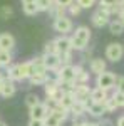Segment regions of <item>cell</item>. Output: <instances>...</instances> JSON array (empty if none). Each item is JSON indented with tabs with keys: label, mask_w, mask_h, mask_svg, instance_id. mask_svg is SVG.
Here are the masks:
<instances>
[{
	"label": "cell",
	"mask_w": 124,
	"mask_h": 126,
	"mask_svg": "<svg viewBox=\"0 0 124 126\" xmlns=\"http://www.w3.org/2000/svg\"><path fill=\"white\" fill-rule=\"evenodd\" d=\"M116 78H117V76H116L114 72L104 71V72H101V74L96 76V87L111 91V89H114V86H116Z\"/></svg>",
	"instance_id": "obj_2"
},
{
	"label": "cell",
	"mask_w": 124,
	"mask_h": 126,
	"mask_svg": "<svg viewBox=\"0 0 124 126\" xmlns=\"http://www.w3.org/2000/svg\"><path fill=\"white\" fill-rule=\"evenodd\" d=\"M12 66V52L10 50H0V67Z\"/></svg>",
	"instance_id": "obj_25"
},
{
	"label": "cell",
	"mask_w": 124,
	"mask_h": 126,
	"mask_svg": "<svg viewBox=\"0 0 124 126\" xmlns=\"http://www.w3.org/2000/svg\"><path fill=\"white\" fill-rule=\"evenodd\" d=\"M70 42H72V49H74V50H79V52L86 50L87 46H89V42H91V29H89L87 25H79V27L72 32Z\"/></svg>",
	"instance_id": "obj_1"
},
{
	"label": "cell",
	"mask_w": 124,
	"mask_h": 126,
	"mask_svg": "<svg viewBox=\"0 0 124 126\" xmlns=\"http://www.w3.org/2000/svg\"><path fill=\"white\" fill-rule=\"evenodd\" d=\"M87 114L92 116V118H102L106 114L104 104L94 103V101H89V103H87Z\"/></svg>",
	"instance_id": "obj_10"
},
{
	"label": "cell",
	"mask_w": 124,
	"mask_h": 126,
	"mask_svg": "<svg viewBox=\"0 0 124 126\" xmlns=\"http://www.w3.org/2000/svg\"><path fill=\"white\" fill-rule=\"evenodd\" d=\"M116 126H124V114L117 118V121H116Z\"/></svg>",
	"instance_id": "obj_42"
},
{
	"label": "cell",
	"mask_w": 124,
	"mask_h": 126,
	"mask_svg": "<svg viewBox=\"0 0 124 126\" xmlns=\"http://www.w3.org/2000/svg\"><path fill=\"white\" fill-rule=\"evenodd\" d=\"M91 87L87 84H76L74 86V97L76 101H81V103H89L91 101Z\"/></svg>",
	"instance_id": "obj_6"
},
{
	"label": "cell",
	"mask_w": 124,
	"mask_h": 126,
	"mask_svg": "<svg viewBox=\"0 0 124 126\" xmlns=\"http://www.w3.org/2000/svg\"><path fill=\"white\" fill-rule=\"evenodd\" d=\"M89 71L92 72V74H101V72H104L107 71L106 69V61L102 57H92L91 59V62H89Z\"/></svg>",
	"instance_id": "obj_11"
},
{
	"label": "cell",
	"mask_w": 124,
	"mask_h": 126,
	"mask_svg": "<svg viewBox=\"0 0 124 126\" xmlns=\"http://www.w3.org/2000/svg\"><path fill=\"white\" fill-rule=\"evenodd\" d=\"M91 22H92V25H94L96 29H102L106 25H109L111 17L106 15L102 10H96L94 14H92V17H91Z\"/></svg>",
	"instance_id": "obj_8"
},
{
	"label": "cell",
	"mask_w": 124,
	"mask_h": 126,
	"mask_svg": "<svg viewBox=\"0 0 124 126\" xmlns=\"http://www.w3.org/2000/svg\"><path fill=\"white\" fill-rule=\"evenodd\" d=\"M82 126H99V123L97 121H84Z\"/></svg>",
	"instance_id": "obj_41"
},
{
	"label": "cell",
	"mask_w": 124,
	"mask_h": 126,
	"mask_svg": "<svg viewBox=\"0 0 124 126\" xmlns=\"http://www.w3.org/2000/svg\"><path fill=\"white\" fill-rule=\"evenodd\" d=\"M22 2V5H25V3H35L37 0H20Z\"/></svg>",
	"instance_id": "obj_45"
},
{
	"label": "cell",
	"mask_w": 124,
	"mask_h": 126,
	"mask_svg": "<svg viewBox=\"0 0 124 126\" xmlns=\"http://www.w3.org/2000/svg\"><path fill=\"white\" fill-rule=\"evenodd\" d=\"M74 103H76V97H74V93H66V94H62L60 97V101H59V106H62L66 111H69L70 108L74 106Z\"/></svg>",
	"instance_id": "obj_18"
},
{
	"label": "cell",
	"mask_w": 124,
	"mask_h": 126,
	"mask_svg": "<svg viewBox=\"0 0 124 126\" xmlns=\"http://www.w3.org/2000/svg\"><path fill=\"white\" fill-rule=\"evenodd\" d=\"M59 82H76V66L74 64L59 67Z\"/></svg>",
	"instance_id": "obj_5"
},
{
	"label": "cell",
	"mask_w": 124,
	"mask_h": 126,
	"mask_svg": "<svg viewBox=\"0 0 124 126\" xmlns=\"http://www.w3.org/2000/svg\"><path fill=\"white\" fill-rule=\"evenodd\" d=\"M76 2L81 5V9L84 10V9H92V7L96 5V2H97V0H76Z\"/></svg>",
	"instance_id": "obj_35"
},
{
	"label": "cell",
	"mask_w": 124,
	"mask_h": 126,
	"mask_svg": "<svg viewBox=\"0 0 124 126\" xmlns=\"http://www.w3.org/2000/svg\"><path fill=\"white\" fill-rule=\"evenodd\" d=\"M0 126H7V125H5V123H3V121H0Z\"/></svg>",
	"instance_id": "obj_48"
},
{
	"label": "cell",
	"mask_w": 124,
	"mask_h": 126,
	"mask_svg": "<svg viewBox=\"0 0 124 126\" xmlns=\"http://www.w3.org/2000/svg\"><path fill=\"white\" fill-rule=\"evenodd\" d=\"M49 14H50V17L55 20V19H60V17H66L67 15V9L66 7H60V5H57V3H54L52 7H50V10H49Z\"/></svg>",
	"instance_id": "obj_21"
},
{
	"label": "cell",
	"mask_w": 124,
	"mask_h": 126,
	"mask_svg": "<svg viewBox=\"0 0 124 126\" xmlns=\"http://www.w3.org/2000/svg\"><path fill=\"white\" fill-rule=\"evenodd\" d=\"M44 123H45V126H62V121H60L59 118H55L54 114H50V113H49V116L44 119Z\"/></svg>",
	"instance_id": "obj_31"
},
{
	"label": "cell",
	"mask_w": 124,
	"mask_h": 126,
	"mask_svg": "<svg viewBox=\"0 0 124 126\" xmlns=\"http://www.w3.org/2000/svg\"><path fill=\"white\" fill-rule=\"evenodd\" d=\"M55 44H57V50L59 54H69L72 52V42H70V37L69 35H60L55 39Z\"/></svg>",
	"instance_id": "obj_9"
},
{
	"label": "cell",
	"mask_w": 124,
	"mask_h": 126,
	"mask_svg": "<svg viewBox=\"0 0 124 126\" xmlns=\"http://www.w3.org/2000/svg\"><path fill=\"white\" fill-rule=\"evenodd\" d=\"M40 103V99H39V96L37 94H34V93H30V94H27L25 96V104H27V108H34L35 104H39Z\"/></svg>",
	"instance_id": "obj_29"
},
{
	"label": "cell",
	"mask_w": 124,
	"mask_h": 126,
	"mask_svg": "<svg viewBox=\"0 0 124 126\" xmlns=\"http://www.w3.org/2000/svg\"><path fill=\"white\" fill-rule=\"evenodd\" d=\"M29 126H45V123H44V119H30Z\"/></svg>",
	"instance_id": "obj_39"
},
{
	"label": "cell",
	"mask_w": 124,
	"mask_h": 126,
	"mask_svg": "<svg viewBox=\"0 0 124 126\" xmlns=\"http://www.w3.org/2000/svg\"><path fill=\"white\" fill-rule=\"evenodd\" d=\"M12 14H14V10L10 9L9 5H5V7H2V9H0V19H9Z\"/></svg>",
	"instance_id": "obj_36"
},
{
	"label": "cell",
	"mask_w": 124,
	"mask_h": 126,
	"mask_svg": "<svg viewBox=\"0 0 124 126\" xmlns=\"http://www.w3.org/2000/svg\"><path fill=\"white\" fill-rule=\"evenodd\" d=\"M117 19L121 20V22H123V25H124V10H121V12L117 14Z\"/></svg>",
	"instance_id": "obj_44"
},
{
	"label": "cell",
	"mask_w": 124,
	"mask_h": 126,
	"mask_svg": "<svg viewBox=\"0 0 124 126\" xmlns=\"http://www.w3.org/2000/svg\"><path fill=\"white\" fill-rule=\"evenodd\" d=\"M22 9H24V14L25 15H35L39 12L35 3H25V5H22Z\"/></svg>",
	"instance_id": "obj_32"
},
{
	"label": "cell",
	"mask_w": 124,
	"mask_h": 126,
	"mask_svg": "<svg viewBox=\"0 0 124 126\" xmlns=\"http://www.w3.org/2000/svg\"><path fill=\"white\" fill-rule=\"evenodd\" d=\"M91 78V72H87L82 69V66H76V84H87Z\"/></svg>",
	"instance_id": "obj_17"
},
{
	"label": "cell",
	"mask_w": 124,
	"mask_h": 126,
	"mask_svg": "<svg viewBox=\"0 0 124 126\" xmlns=\"http://www.w3.org/2000/svg\"><path fill=\"white\" fill-rule=\"evenodd\" d=\"M104 54H106V59H107V61H111V62H119V61L124 57V46L119 44V42H111V44H107Z\"/></svg>",
	"instance_id": "obj_3"
},
{
	"label": "cell",
	"mask_w": 124,
	"mask_h": 126,
	"mask_svg": "<svg viewBox=\"0 0 124 126\" xmlns=\"http://www.w3.org/2000/svg\"><path fill=\"white\" fill-rule=\"evenodd\" d=\"M107 93H109V91H106V89H101V87H92V91H91V101L104 104L106 99L109 97V94H107Z\"/></svg>",
	"instance_id": "obj_15"
},
{
	"label": "cell",
	"mask_w": 124,
	"mask_h": 126,
	"mask_svg": "<svg viewBox=\"0 0 124 126\" xmlns=\"http://www.w3.org/2000/svg\"><path fill=\"white\" fill-rule=\"evenodd\" d=\"M54 3H57V5H60V7H69V5H72L74 3V0H54Z\"/></svg>",
	"instance_id": "obj_38"
},
{
	"label": "cell",
	"mask_w": 124,
	"mask_h": 126,
	"mask_svg": "<svg viewBox=\"0 0 124 126\" xmlns=\"http://www.w3.org/2000/svg\"><path fill=\"white\" fill-rule=\"evenodd\" d=\"M82 123H84L82 119H74L72 121V126H82Z\"/></svg>",
	"instance_id": "obj_43"
},
{
	"label": "cell",
	"mask_w": 124,
	"mask_h": 126,
	"mask_svg": "<svg viewBox=\"0 0 124 126\" xmlns=\"http://www.w3.org/2000/svg\"><path fill=\"white\" fill-rule=\"evenodd\" d=\"M99 126H112V121H111V119H102V118H101Z\"/></svg>",
	"instance_id": "obj_40"
},
{
	"label": "cell",
	"mask_w": 124,
	"mask_h": 126,
	"mask_svg": "<svg viewBox=\"0 0 124 126\" xmlns=\"http://www.w3.org/2000/svg\"><path fill=\"white\" fill-rule=\"evenodd\" d=\"M14 47H15V39H14V35L9 34V32L0 34V50H10V52H12Z\"/></svg>",
	"instance_id": "obj_13"
},
{
	"label": "cell",
	"mask_w": 124,
	"mask_h": 126,
	"mask_svg": "<svg viewBox=\"0 0 124 126\" xmlns=\"http://www.w3.org/2000/svg\"><path fill=\"white\" fill-rule=\"evenodd\" d=\"M116 91H119V93H123L124 94V76H117L116 78Z\"/></svg>",
	"instance_id": "obj_37"
},
{
	"label": "cell",
	"mask_w": 124,
	"mask_h": 126,
	"mask_svg": "<svg viewBox=\"0 0 124 126\" xmlns=\"http://www.w3.org/2000/svg\"><path fill=\"white\" fill-rule=\"evenodd\" d=\"M35 5H37L39 12H49L50 7L54 5V0H37V2H35Z\"/></svg>",
	"instance_id": "obj_27"
},
{
	"label": "cell",
	"mask_w": 124,
	"mask_h": 126,
	"mask_svg": "<svg viewBox=\"0 0 124 126\" xmlns=\"http://www.w3.org/2000/svg\"><path fill=\"white\" fill-rule=\"evenodd\" d=\"M44 64L47 69H59L60 67V59H59V54L57 56H45L44 54Z\"/></svg>",
	"instance_id": "obj_20"
},
{
	"label": "cell",
	"mask_w": 124,
	"mask_h": 126,
	"mask_svg": "<svg viewBox=\"0 0 124 126\" xmlns=\"http://www.w3.org/2000/svg\"><path fill=\"white\" fill-rule=\"evenodd\" d=\"M72 29H74V24H72V19L69 15L54 20V30L59 32L60 35H67L69 32H72Z\"/></svg>",
	"instance_id": "obj_4"
},
{
	"label": "cell",
	"mask_w": 124,
	"mask_h": 126,
	"mask_svg": "<svg viewBox=\"0 0 124 126\" xmlns=\"http://www.w3.org/2000/svg\"><path fill=\"white\" fill-rule=\"evenodd\" d=\"M119 0H99V7H107V9H119Z\"/></svg>",
	"instance_id": "obj_33"
},
{
	"label": "cell",
	"mask_w": 124,
	"mask_h": 126,
	"mask_svg": "<svg viewBox=\"0 0 124 126\" xmlns=\"http://www.w3.org/2000/svg\"><path fill=\"white\" fill-rule=\"evenodd\" d=\"M15 93H17V86H15V82H14V81H10L9 78L3 79L2 87H0V94H2L3 97H12Z\"/></svg>",
	"instance_id": "obj_12"
},
{
	"label": "cell",
	"mask_w": 124,
	"mask_h": 126,
	"mask_svg": "<svg viewBox=\"0 0 124 126\" xmlns=\"http://www.w3.org/2000/svg\"><path fill=\"white\" fill-rule=\"evenodd\" d=\"M121 10H124V0H119V5H117Z\"/></svg>",
	"instance_id": "obj_47"
},
{
	"label": "cell",
	"mask_w": 124,
	"mask_h": 126,
	"mask_svg": "<svg viewBox=\"0 0 124 126\" xmlns=\"http://www.w3.org/2000/svg\"><path fill=\"white\" fill-rule=\"evenodd\" d=\"M3 79H7V74L3 76V74H0V87H2V82H3Z\"/></svg>",
	"instance_id": "obj_46"
},
{
	"label": "cell",
	"mask_w": 124,
	"mask_h": 126,
	"mask_svg": "<svg viewBox=\"0 0 124 126\" xmlns=\"http://www.w3.org/2000/svg\"><path fill=\"white\" fill-rule=\"evenodd\" d=\"M81 12H82V9H81V5H79L77 2H74L72 5L67 7V14H69V17H77V15H81Z\"/></svg>",
	"instance_id": "obj_28"
},
{
	"label": "cell",
	"mask_w": 124,
	"mask_h": 126,
	"mask_svg": "<svg viewBox=\"0 0 124 126\" xmlns=\"http://www.w3.org/2000/svg\"><path fill=\"white\" fill-rule=\"evenodd\" d=\"M69 113L72 114L74 119H81V118L87 114V103H81V101H76L74 106L69 109Z\"/></svg>",
	"instance_id": "obj_14"
},
{
	"label": "cell",
	"mask_w": 124,
	"mask_h": 126,
	"mask_svg": "<svg viewBox=\"0 0 124 126\" xmlns=\"http://www.w3.org/2000/svg\"><path fill=\"white\" fill-rule=\"evenodd\" d=\"M44 54L45 56H57L59 50H57V44H55V39L54 40H49L44 47Z\"/></svg>",
	"instance_id": "obj_26"
},
{
	"label": "cell",
	"mask_w": 124,
	"mask_h": 126,
	"mask_svg": "<svg viewBox=\"0 0 124 126\" xmlns=\"http://www.w3.org/2000/svg\"><path fill=\"white\" fill-rule=\"evenodd\" d=\"M104 109H106V113H114L116 109H119V108H117V104H116L114 99L109 96L107 99H106V103H104Z\"/></svg>",
	"instance_id": "obj_30"
},
{
	"label": "cell",
	"mask_w": 124,
	"mask_h": 126,
	"mask_svg": "<svg viewBox=\"0 0 124 126\" xmlns=\"http://www.w3.org/2000/svg\"><path fill=\"white\" fill-rule=\"evenodd\" d=\"M107 27H109V32H111L112 35H121V34H124V25L119 19H112L109 22Z\"/></svg>",
	"instance_id": "obj_19"
},
{
	"label": "cell",
	"mask_w": 124,
	"mask_h": 126,
	"mask_svg": "<svg viewBox=\"0 0 124 126\" xmlns=\"http://www.w3.org/2000/svg\"><path fill=\"white\" fill-rule=\"evenodd\" d=\"M19 72H20L22 81H24V79H29L30 76L34 74V64H32V61H27V62L19 64Z\"/></svg>",
	"instance_id": "obj_16"
},
{
	"label": "cell",
	"mask_w": 124,
	"mask_h": 126,
	"mask_svg": "<svg viewBox=\"0 0 124 126\" xmlns=\"http://www.w3.org/2000/svg\"><path fill=\"white\" fill-rule=\"evenodd\" d=\"M29 82L32 86H44L47 82V76L45 74H39V72H34L29 78Z\"/></svg>",
	"instance_id": "obj_22"
},
{
	"label": "cell",
	"mask_w": 124,
	"mask_h": 126,
	"mask_svg": "<svg viewBox=\"0 0 124 126\" xmlns=\"http://www.w3.org/2000/svg\"><path fill=\"white\" fill-rule=\"evenodd\" d=\"M7 78L10 79V81H22V78H20V72H19V64H14V66H9L7 67Z\"/></svg>",
	"instance_id": "obj_23"
},
{
	"label": "cell",
	"mask_w": 124,
	"mask_h": 126,
	"mask_svg": "<svg viewBox=\"0 0 124 126\" xmlns=\"http://www.w3.org/2000/svg\"><path fill=\"white\" fill-rule=\"evenodd\" d=\"M111 97H112V99L116 101L117 108H124V94H123V93H119V91H114Z\"/></svg>",
	"instance_id": "obj_34"
},
{
	"label": "cell",
	"mask_w": 124,
	"mask_h": 126,
	"mask_svg": "<svg viewBox=\"0 0 124 126\" xmlns=\"http://www.w3.org/2000/svg\"><path fill=\"white\" fill-rule=\"evenodd\" d=\"M49 113H50V109L45 103H39L35 104L34 108H30V119H45L49 116Z\"/></svg>",
	"instance_id": "obj_7"
},
{
	"label": "cell",
	"mask_w": 124,
	"mask_h": 126,
	"mask_svg": "<svg viewBox=\"0 0 124 126\" xmlns=\"http://www.w3.org/2000/svg\"><path fill=\"white\" fill-rule=\"evenodd\" d=\"M50 114H54L55 118H59V119L64 123V121L67 119V116H69V111H66L62 106H59V104H57V106H54L52 109H50Z\"/></svg>",
	"instance_id": "obj_24"
}]
</instances>
